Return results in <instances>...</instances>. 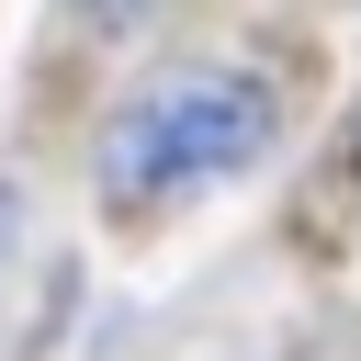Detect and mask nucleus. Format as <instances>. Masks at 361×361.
Here are the masks:
<instances>
[{"instance_id":"f257e3e1","label":"nucleus","mask_w":361,"mask_h":361,"mask_svg":"<svg viewBox=\"0 0 361 361\" xmlns=\"http://www.w3.org/2000/svg\"><path fill=\"white\" fill-rule=\"evenodd\" d=\"M259 147H271V90L259 79H169L135 113H113L102 180L113 192H180V180H226Z\"/></svg>"}]
</instances>
